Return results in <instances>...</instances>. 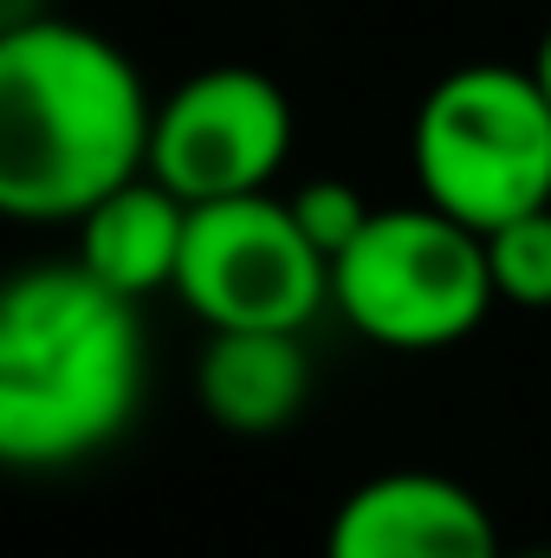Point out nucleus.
Here are the masks:
<instances>
[{"label":"nucleus","mask_w":551,"mask_h":558,"mask_svg":"<svg viewBox=\"0 0 551 558\" xmlns=\"http://www.w3.org/2000/svg\"><path fill=\"white\" fill-rule=\"evenodd\" d=\"M156 98L105 33L78 20H20L0 33V208L52 228L91 215L149 175Z\"/></svg>","instance_id":"f257e3e1"},{"label":"nucleus","mask_w":551,"mask_h":558,"mask_svg":"<svg viewBox=\"0 0 551 558\" xmlns=\"http://www.w3.org/2000/svg\"><path fill=\"white\" fill-rule=\"evenodd\" d=\"M143 397L137 299L78 260L20 267L0 292V461L20 474L78 468L111 448Z\"/></svg>","instance_id":"f03ea898"},{"label":"nucleus","mask_w":551,"mask_h":558,"mask_svg":"<svg viewBox=\"0 0 551 558\" xmlns=\"http://www.w3.org/2000/svg\"><path fill=\"white\" fill-rule=\"evenodd\" d=\"M421 202L493 234L551 208V105L532 65H454L428 85L409 124Z\"/></svg>","instance_id":"7ed1b4c3"},{"label":"nucleus","mask_w":551,"mask_h":558,"mask_svg":"<svg viewBox=\"0 0 551 558\" xmlns=\"http://www.w3.org/2000/svg\"><path fill=\"white\" fill-rule=\"evenodd\" d=\"M500 305L487 234L441 215L434 202L377 208L364 234L331 260V312L383 351H448Z\"/></svg>","instance_id":"20e7f679"},{"label":"nucleus","mask_w":551,"mask_h":558,"mask_svg":"<svg viewBox=\"0 0 551 558\" xmlns=\"http://www.w3.org/2000/svg\"><path fill=\"white\" fill-rule=\"evenodd\" d=\"M175 299L208 331H305L331 305V260L273 189L201 202L188 208Z\"/></svg>","instance_id":"39448f33"},{"label":"nucleus","mask_w":551,"mask_h":558,"mask_svg":"<svg viewBox=\"0 0 551 558\" xmlns=\"http://www.w3.org/2000/svg\"><path fill=\"white\" fill-rule=\"evenodd\" d=\"M292 156V98L254 65H208L156 98L149 175L188 208L273 189Z\"/></svg>","instance_id":"423d86ee"},{"label":"nucleus","mask_w":551,"mask_h":558,"mask_svg":"<svg viewBox=\"0 0 551 558\" xmlns=\"http://www.w3.org/2000/svg\"><path fill=\"white\" fill-rule=\"evenodd\" d=\"M325 558H506V546L480 494L454 474L383 468L338 500Z\"/></svg>","instance_id":"0eeeda50"},{"label":"nucleus","mask_w":551,"mask_h":558,"mask_svg":"<svg viewBox=\"0 0 551 558\" xmlns=\"http://www.w3.org/2000/svg\"><path fill=\"white\" fill-rule=\"evenodd\" d=\"M78 247L72 260L91 279H105L124 299H149V292H175L182 274V247H188V202L175 189H162L156 175H137L124 189H111L91 215L72 221Z\"/></svg>","instance_id":"6e6552de"},{"label":"nucleus","mask_w":551,"mask_h":558,"mask_svg":"<svg viewBox=\"0 0 551 558\" xmlns=\"http://www.w3.org/2000/svg\"><path fill=\"white\" fill-rule=\"evenodd\" d=\"M201 410L234 435H273L311 397L305 331H208L195 364Z\"/></svg>","instance_id":"1a4fd4ad"},{"label":"nucleus","mask_w":551,"mask_h":558,"mask_svg":"<svg viewBox=\"0 0 551 558\" xmlns=\"http://www.w3.org/2000/svg\"><path fill=\"white\" fill-rule=\"evenodd\" d=\"M487 267H493L500 305L551 312V208L493 228V234H487Z\"/></svg>","instance_id":"9d476101"},{"label":"nucleus","mask_w":551,"mask_h":558,"mask_svg":"<svg viewBox=\"0 0 551 558\" xmlns=\"http://www.w3.org/2000/svg\"><path fill=\"white\" fill-rule=\"evenodd\" d=\"M285 202H292L298 228L311 234V247H318L325 260H338V254L364 234V221L377 215V208L364 202V189H351L344 175H311V182H305V189H292Z\"/></svg>","instance_id":"9b49d317"},{"label":"nucleus","mask_w":551,"mask_h":558,"mask_svg":"<svg viewBox=\"0 0 551 558\" xmlns=\"http://www.w3.org/2000/svg\"><path fill=\"white\" fill-rule=\"evenodd\" d=\"M532 78H539V92H546V105H551V26H546V39H539V52H532Z\"/></svg>","instance_id":"f8f14e48"},{"label":"nucleus","mask_w":551,"mask_h":558,"mask_svg":"<svg viewBox=\"0 0 551 558\" xmlns=\"http://www.w3.org/2000/svg\"><path fill=\"white\" fill-rule=\"evenodd\" d=\"M506 558H551V546H539V553H506Z\"/></svg>","instance_id":"ddd939ff"}]
</instances>
